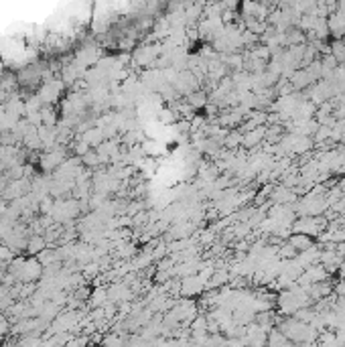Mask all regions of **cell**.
I'll return each mask as SVG.
<instances>
[{
	"instance_id": "cell-1",
	"label": "cell",
	"mask_w": 345,
	"mask_h": 347,
	"mask_svg": "<svg viewBox=\"0 0 345 347\" xmlns=\"http://www.w3.org/2000/svg\"><path fill=\"white\" fill-rule=\"evenodd\" d=\"M290 246L295 250H307V248H311V238L307 234H297V236H292Z\"/></svg>"
}]
</instances>
